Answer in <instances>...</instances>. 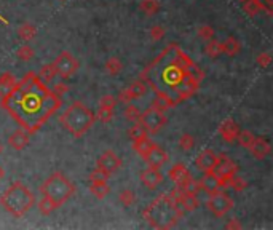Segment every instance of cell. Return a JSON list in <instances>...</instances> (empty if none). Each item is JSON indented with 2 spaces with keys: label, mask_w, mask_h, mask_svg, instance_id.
I'll list each match as a JSON object with an SVG mask.
<instances>
[{
  "label": "cell",
  "mask_w": 273,
  "mask_h": 230,
  "mask_svg": "<svg viewBox=\"0 0 273 230\" xmlns=\"http://www.w3.org/2000/svg\"><path fill=\"white\" fill-rule=\"evenodd\" d=\"M203 77V70L174 42L168 43L162 53L142 69L139 75L154 93L162 91L171 96L176 106L197 95Z\"/></svg>",
  "instance_id": "cell-1"
},
{
  "label": "cell",
  "mask_w": 273,
  "mask_h": 230,
  "mask_svg": "<svg viewBox=\"0 0 273 230\" xmlns=\"http://www.w3.org/2000/svg\"><path fill=\"white\" fill-rule=\"evenodd\" d=\"M61 106V96L55 95L35 72H26L24 77L16 80L13 88L0 98V107L31 136L39 133Z\"/></svg>",
  "instance_id": "cell-2"
},
{
  "label": "cell",
  "mask_w": 273,
  "mask_h": 230,
  "mask_svg": "<svg viewBox=\"0 0 273 230\" xmlns=\"http://www.w3.org/2000/svg\"><path fill=\"white\" fill-rule=\"evenodd\" d=\"M184 211L179 208L176 200L169 193H162L149 203V206L142 211V218L149 222L150 227L168 230L177 226L182 219Z\"/></svg>",
  "instance_id": "cell-3"
},
{
  "label": "cell",
  "mask_w": 273,
  "mask_h": 230,
  "mask_svg": "<svg viewBox=\"0 0 273 230\" xmlns=\"http://www.w3.org/2000/svg\"><path fill=\"white\" fill-rule=\"evenodd\" d=\"M35 205V197L29 187L23 182H13L2 195H0V206L6 213H10L14 218H23L24 214L31 211Z\"/></svg>",
  "instance_id": "cell-4"
},
{
  "label": "cell",
  "mask_w": 273,
  "mask_h": 230,
  "mask_svg": "<svg viewBox=\"0 0 273 230\" xmlns=\"http://www.w3.org/2000/svg\"><path fill=\"white\" fill-rule=\"evenodd\" d=\"M59 121L64 126V129L69 131L74 138H82V136L88 133L91 126L95 125L96 115L86 106L75 101V103H72L67 109L61 114Z\"/></svg>",
  "instance_id": "cell-5"
},
{
  "label": "cell",
  "mask_w": 273,
  "mask_h": 230,
  "mask_svg": "<svg viewBox=\"0 0 273 230\" xmlns=\"http://www.w3.org/2000/svg\"><path fill=\"white\" fill-rule=\"evenodd\" d=\"M40 193L52 200L56 208H59L75 193V185L61 171H56L40 185Z\"/></svg>",
  "instance_id": "cell-6"
},
{
  "label": "cell",
  "mask_w": 273,
  "mask_h": 230,
  "mask_svg": "<svg viewBox=\"0 0 273 230\" xmlns=\"http://www.w3.org/2000/svg\"><path fill=\"white\" fill-rule=\"evenodd\" d=\"M208 211H211L214 218H224V216L232 211L233 208V200L230 198L227 193L222 192V189L210 193V198L206 201Z\"/></svg>",
  "instance_id": "cell-7"
},
{
  "label": "cell",
  "mask_w": 273,
  "mask_h": 230,
  "mask_svg": "<svg viewBox=\"0 0 273 230\" xmlns=\"http://www.w3.org/2000/svg\"><path fill=\"white\" fill-rule=\"evenodd\" d=\"M213 171H214V174L218 176L219 189H225V187H228L230 177L235 176L236 171H238V165H236L230 157L222 154V155H218V163H216Z\"/></svg>",
  "instance_id": "cell-8"
},
{
  "label": "cell",
  "mask_w": 273,
  "mask_h": 230,
  "mask_svg": "<svg viewBox=\"0 0 273 230\" xmlns=\"http://www.w3.org/2000/svg\"><path fill=\"white\" fill-rule=\"evenodd\" d=\"M141 123L144 128L147 129L149 134H157L160 129L166 125V117H164V112H160L154 109V107H149V109L141 114Z\"/></svg>",
  "instance_id": "cell-9"
},
{
  "label": "cell",
  "mask_w": 273,
  "mask_h": 230,
  "mask_svg": "<svg viewBox=\"0 0 273 230\" xmlns=\"http://www.w3.org/2000/svg\"><path fill=\"white\" fill-rule=\"evenodd\" d=\"M53 64H55V67H56V74L61 75L62 78L72 77L78 70V67H80L78 61L69 52H61L59 56L56 58Z\"/></svg>",
  "instance_id": "cell-10"
},
{
  "label": "cell",
  "mask_w": 273,
  "mask_h": 230,
  "mask_svg": "<svg viewBox=\"0 0 273 230\" xmlns=\"http://www.w3.org/2000/svg\"><path fill=\"white\" fill-rule=\"evenodd\" d=\"M146 93H147L146 82H142L141 78H138V80H134L129 86H126V88L118 91L117 101H118V103H121V104H128V103H131V101H134V99L142 98L144 95H146Z\"/></svg>",
  "instance_id": "cell-11"
},
{
  "label": "cell",
  "mask_w": 273,
  "mask_h": 230,
  "mask_svg": "<svg viewBox=\"0 0 273 230\" xmlns=\"http://www.w3.org/2000/svg\"><path fill=\"white\" fill-rule=\"evenodd\" d=\"M121 165H123V162H121V158L113 152V150H106V152H103V155H101L98 158L96 162V167L107 171L109 174H113V172H117Z\"/></svg>",
  "instance_id": "cell-12"
},
{
  "label": "cell",
  "mask_w": 273,
  "mask_h": 230,
  "mask_svg": "<svg viewBox=\"0 0 273 230\" xmlns=\"http://www.w3.org/2000/svg\"><path fill=\"white\" fill-rule=\"evenodd\" d=\"M142 160H146L149 163V167L160 170L163 165L168 162V154H166V150L162 149L158 144H154L152 149H150L149 152L142 157Z\"/></svg>",
  "instance_id": "cell-13"
},
{
  "label": "cell",
  "mask_w": 273,
  "mask_h": 230,
  "mask_svg": "<svg viewBox=\"0 0 273 230\" xmlns=\"http://www.w3.org/2000/svg\"><path fill=\"white\" fill-rule=\"evenodd\" d=\"M141 182L144 187H147V189L150 190H155L158 185H160L163 182V174L160 172V170L158 168H152L149 167L146 168L144 171H141Z\"/></svg>",
  "instance_id": "cell-14"
},
{
  "label": "cell",
  "mask_w": 273,
  "mask_h": 230,
  "mask_svg": "<svg viewBox=\"0 0 273 230\" xmlns=\"http://www.w3.org/2000/svg\"><path fill=\"white\" fill-rule=\"evenodd\" d=\"M216 163H218V155H216L214 150L211 149H206L203 150L198 157H197V160H195V165H197V168L200 171H213L214 167H216Z\"/></svg>",
  "instance_id": "cell-15"
},
{
  "label": "cell",
  "mask_w": 273,
  "mask_h": 230,
  "mask_svg": "<svg viewBox=\"0 0 273 230\" xmlns=\"http://www.w3.org/2000/svg\"><path fill=\"white\" fill-rule=\"evenodd\" d=\"M240 133V126L238 123H235L232 118H227L224 120V123L219 126V134L222 136L227 144H233L236 141V136Z\"/></svg>",
  "instance_id": "cell-16"
},
{
  "label": "cell",
  "mask_w": 273,
  "mask_h": 230,
  "mask_svg": "<svg viewBox=\"0 0 273 230\" xmlns=\"http://www.w3.org/2000/svg\"><path fill=\"white\" fill-rule=\"evenodd\" d=\"M168 176H169V179L176 185H182L184 182H187L192 177L190 171L187 170V167H185V165H182V163L172 165V167L169 168V171H168Z\"/></svg>",
  "instance_id": "cell-17"
},
{
  "label": "cell",
  "mask_w": 273,
  "mask_h": 230,
  "mask_svg": "<svg viewBox=\"0 0 273 230\" xmlns=\"http://www.w3.org/2000/svg\"><path fill=\"white\" fill-rule=\"evenodd\" d=\"M249 152L253 154V157L256 158V160H264V158H267V155H270L272 147H270L269 141L265 138H256L254 142L251 144Z\"/></svg>",
  "instance_id": "cell-18"
},
{
  "label": "cell",
  "mask_w": 273,
  "mask_h": 230,
  "mask_svg": "<svg viewBox=\"0 0 273 230\" xmlns=\"http://www.w3.org/2000/svg\"><path fill=\"white\" fill-rule=\"evenodd\" d=\"M29 138H31V134H29L26 129H16V131H13L8 138V144L10 147H13L14 150H24L29 144Z\"/></svg>",
  "instance_id": "cell-19"
},
{
  "label": "cell",
  "mask_w": 273,
  "mask_h": 230,
  "mask_svg": "<svg viewBox=\"0 0 273 230\" xmlns=\"http://www.w3.org/2000/svg\"><path fill=\"white\" fill-rule=\"evenodd\" d=\"M174 106H176L174 99L168 95H164V93H162V91H155V96L152 99V103H150V107H154V109L160 111V112L168 111Z\"/></svg>",
  "instance_id": "cell-20"
},
{
  "label": "cell",
  "mask_w": 273,
  "mask_h": 230,
  "mask_svg": "<svg viewBox=\"0 0 273 230\" xmlns=\"http://www.w3.org/2000/svg\"><path fill=\"white\" fill-rule=\"evenodd\" d=\"M198 185H200V190H205L206 193H213L216 190H219L218 176L214 174V171H206L203 177L198 179Z\"/></svg>",
  "instance_id": "cell-21"
},
{
  "label": "cell",
  "mask_w": 273,
  "mask_h": 230,
  "mask_svg": "<svg viewBox=\"0 0 273 230\" xmlns=\"http://www.w3.org/2000/svg\"><path fill=\"white\" fill-rule=\"evenodd\" d=\"M243 11L246 13L248 16H257L261 11H265V6L261 0H244Z\"/></svg>",
  "instance_id": "cell-22"
},
{
  "label": "cell",
  "mask_w": 273,
  "mask_h": 230,
  "mask_svg": "<svg viewBox=\"0 0 273 230\" xmlns=\"http://www.w3.org/2000/svg\"><path fill=\"white\" fill-rule=\"evenodd\" d=\"M128 136L131 141H139V139H144V138H149V133L147 129L144 128V125L141 121H134V123L129 126L128 129Z\"/></svg>",
  "instance_id": "cell-23"
},
{
  "label": "cell",
  "mask_w": 273,
  "mask_h": 230,
  "mask_svg": "<svg viewBox=\"0 0 273 230\" xmlns=\"http://www.w3.org/2000/svg\"><path fill=\"white\" fill-rule=\"evenodd\" d=\"M14 83H16V77L11 72H5V74L0 75V98H3L13 88Z\"/></svg>",
  "instance_id": "cell-24"
},
{
  "label": "cell",
  "mask_w": 273,
  "mask_h": 230,
  "mask_svg": "<svg viewBox=\"0 0 273 230\" xmlns=\"http://www.w3.org/2000/svg\"><path fill=\"white\" fill-rule=\"evenodd\" d=\"M240 52H241V43L233 37L225 39V42L222 43V53H225L227 56H235Z\"/></svg>",
  "instance_id": "cell-25"
},
{
  "label": "cell",
  "mask_w": 273,
  "mask_h": 230,
  "mask_svg": "<svg viewBox=\"0 0 273 230\" xmlns=\"http://www.w3.org/2000/svg\"><path fill=\"white\" fill-rule=\"evenodd\" d=\"M18 35L24 42H29V40H34L35 35H37V27L31 23H23L19 27H18Z\"/></svg>",
  "instance_id": "cell-26"
},
{
  "label": "cell",
  "mask_w": 273,
  "mask_h": 230,
  "mask_svg": "<svg viewBox=\"0 0 273 230\" xmlns=\"http://www.w3.org/2000/svg\"><path fill=\"white\" fill-rule=\"evenodd\" d=\"M90 192L95 195L98 200H103L109 195L110 187L107 185V182H90Z\"/></svg>",
  "instance_id": "cell-27"
},
{
  "label": "cell",
  "mask_w": 273,
  "mask_h": 230,
  "mask_svg": "<svg viewBox=\"0 0 273 230\" xmlns=\"http://www.w3.org/2000/svg\"><path fill=\"white\" fill-rule=\"evenodd\" d=\"M37 75L40 77V80L43 83L53 82L55 77H56V67H55V64H45V66H42L40 67V72H39Z\"/></svg>",
  "instance_id": "cell-28"
},
{
  "label": "cell",
  "mask_w": 273,
  "mask_h": 230,
  "mask_svg": "<svg viewBox=\"0 0 273 230\" xmlns=\"http://www.w3.org/2000/svg\"><path fill=\"white\" fill-rule=\"evenodd\" d=\"M139 10L147 14V16H154V14L160 10V2L158 0H142L139 5Z\"/></svg>",
  "instance_id": "cell-29"
},
{
  "label": "cell",
  "mask_w": 273,
  "mask_h": 230,
  "mask_svg": "<svg viewBox=\"0 0 273 230\" xmlns=\"http://www.w3.org/2000/svg\"><path fill=\"white\" fill-rule=\"evenodd\" d=\"M154 141H150L149 138H144V139H139V141H133V149L138 152L139 155H141V158L146 155L150 149H152V146H154Z\"/></svg>",
  "instance_id": "cell-30"
},
{
  "label": "cell",
  "mask_w": 273,
  "mask_h": 230,
  "mask_svg": "<svg viewBox=\"0 0 273 230\" xmlns=\"http://www.w3.org/2000/svg\"><path fill=\"white\" fill-rule=\"evenodd\" d=\"M205 53L210 56V58H218L222 55V43L216 39L208 40L206 47H205Z\"/></svg>",
  "instance_id": "cell-31"
},
{
  "label": "cell",
  "mask_w": 273,
  "mask_h": 230,
  "mask_svg": "<svg viewBox=\"0 0 273 230\" xmlns=\"http://www.w3.org/2000/svg\"><path fill=\"white\" fill-rule=\"evenodd\" d=\"M104 67L109 75H117L121 72V69H123V62H121L118 58H110V59H107Z\"/></svg>",
  "instance_id": "cell-32"
},
{
  "label": "cell",
  "mask_w": 273,
  "mask_h": 230,
  "mask_svg": "<svg viewBox=\"0 0 273 230\" xmlns=\"http://www.w3.org/2000/svg\"><path fill=\"white\" fill-rule=\"evenodd\" d=\"M112 174H109L107 171H104V170H101V168H95L91 172H90V176H88V181L90 182H107L109 181V177H110Z\"/></svg>",
  "instance_id": "cell-33"
},
{
  "label": "cell",
  "mask_w": 273,
  "mask_h": 230,
  "mask_svg": "<svg viewBox=\"0 0 273 230\" xmlns=\"http://www.w3.org/2000/svg\"><path fill=\"white\" fill-rule=\"evenodd\" d=\"M254 139H256V136L251 133V131H248V129H244V131H240L238 136H236V141H238L240 146L243 149H248V150L251 147V144L254 142Z\"/></svg>",
  "instance_id": "cell-34"
},
{
  "label": "cell",
  "mask_w": 273,
  "mask_h": 230,
  "mask_svg": "<svg viewBox=\"0 0 273 230\" xmlns=\"http://www.w3.org/2000/svg\"><path fill=\"white\" fill-rule=\"evenodd\" d=\"M123 117L129 121V123H134V121L141 120V112H139V109L136 106L128 103V106L125 107V111H123Z\"/></svg>",
  "instance_id": "cell-35"
},
{
  "label": "cell",
  "mask_w": 273,
  "mask_h": 230,
  "mask_svg": "<svg viewBox=\"0 0 273 230\" xmlns=\"http://www.w3.org/2000/svg\"><path fill=\"white\" fill-rule=\"evenodd\" d=\"M55 210H56V205L53 203V201L50 200L48 197H43L42 195V200L39 201V211H40V214L50 216Z\"/></svg>",
  "instance_id": "cell-36"
},
{
  "label": "cell",
  "mask_w": 273,
  "mask_h": 230,
  "mask_svg": "<svg viewBox=\"0 0 273 230\" xmlns=\"http://www.w3.org/2000/svg\"><path fill=\"white\" fill-rule=\"evenodd\" d=\"M118 200H120V203L123 206H131V205L136 203V195H134L133 190L125 189V190H121L118 193Z\"/></svg>",
  "instance_id": "cell-37"
},
{
  "label": "cell",
  "mask_w": 273,
  "mask_h": 230,
  "mask_svg": "<svg viewBox=\"0 0 273 230\" xmlns=\"http://www.w3.org/2000/svg\"><path fill=\"white\" fill-rule=\"evenodd\" d=\"M95 115H96V120L103 121V123H109V121H112V118H113V109L99 106V109Z\"/></svg>",
  "instance_id": "cell-38"
},
{
  "label": "cell",
  "mask_w": 273,
  "mask_h": 230,
  "mask_svg": "<svg viewBox=\"0 0 273 230\" xmlns=\"http://www.w3.org/2000/svg\"><path fill=\"white\" fill-rule=\"evenodd\" d=\"M228 187H232V189H233L235 192H243V190L248 187V181H244L243 177H240V176H236V174H235V176L230 177Z\"/></svg>",
  "instance_id": "cell-39"
},
{
  "label": "cell",
  "mask_w": 273,
  "mask_h": 230,
  "mask_svg": "<svg viewBox=\"0 0 273 230\" xmlns=\"http://www.w3.org/2000/svg\"><path fill=\"white\" fill-rule=\"evenodd\" d=\"M16 56L19 58L21 61H31L32 58H34V48L29 47V45L19 47L18 52H16Z\"/></svg>",
  "instance_id": "cell-40"
},
{
  "label": "cell",
  "mask_w": 273,
  "mask_h": 230,
  "mask_svg": "<svg viewBox=\"0 0 273 230\" xmlns=\"http://www.w3.org/2000/svg\"><path fill=\"white\" fill-rule=\"evenodd\" d=\"M179 146H181L182 150H192L193 147H195V139H193L192 134L184 133L181 136V139H179Z\"/></svg>",
  "instance_id": "cell-41"
},
{
  "label": "cell",
  "mask_w": 273,
  "mask_h": 230,
  "mask_svg": "<svg viewBox=\"0 0 273 230\" xmlns=\"http://www.w3.org/2000/svg\"><path fill=\"white\" fill-rule=\"evenodd\" d=\"M198 37L201 40H205V42L214 39V29L211 26H201L198 29Z\"/></svg>",
  "instance_id": "cell-42"
},
{
  "label": "cell",
  "mask_w": 273,
  "mask_h": 230,
  "mask_svg": "<svg viewBox=\"0 0 273 230\" xmlns=\"http://www.w3.org/2000/svg\"><path fill=\"white\" fill-rule=\"evenodd\" d=\"M118 104L117 98H113L112 95H106L99 99V106L101 107H109V109H115V106Z\"/></svg>",
  "instance_id": "cell-43"
},
{
  "label": "cell",
  "mask_w": 273,
  "mask_h": 230,
  "mask_svg": "<svg viewBox=\"0 0 273 230\" xmlns=\"http://www.w3.org/2000/svg\"><path fill=\"white\" fill-rule=\"evenodd\" d=\"M164 34H166V32H164V27L163 26H154L152 29H150V39H152V40H162L163 37H164Z\"/></svg>",
  "instance_id": "cell-44"
},
{
  "label": "cell",
  "mask_w": 273,
  "mask_h": 230,
  "mask_svg": "<svg viewBox=\"0 0 273 230\" xmlns=\"http://www.w3.org/2000/svg\"><path fill=\"white\" fill-rule=\"evenodd\" d=\"M256 62L259 64L261 67H269L270 62H272V56L269 53H261L256 58Z\"/></svg>",
  "instance_id": "cell-45"
},
{
  "label": "cell",
  "mask_w": 273,
  "mask_h": 230,
  "mask_svg": "<svg viewBox=\"0 0 273 230\" xmlns=\"http://www.w3.org/2000/svg\"><path fill=\"white\" fill-rule=\"evenodd\" d=\"M67 91H69V86L66 83H56L55 88H53V93H55V95H57V96L66 95Z\"/></svg>",
  "instance_id": "cell-46"
},
{
  "label": "cell",
  "mask_w": 273,
  "mask_h": 230,
  "mask_svg": "<svg viewBox=\"0 0 273 230\" xmlns=\"http://www.w3.org/2000/svg\"><path fill=\"white\" fill-rule=\"evenodd\" d=\"M261 2L265 6V11H267L269 14H272L273 13V0H261Z\"/></svg>",
  "instance_id": "cell-47"
},
{
  "label": "cell",
  "mask_w": 273,
  "mask_h": 230,
  "mask_svg": "<svg viewBox=\"0 0 273 230\" xmlns=\"http://www.w3.org/2000/svg\"><path fill=\"white\" fill-rule=\"evenodd\" d=\"M227 229H241V224L236 219H233V221H230L228 224L225 226Z\"/></svg>",
  "instance_id": "cell-48"
},
{
  "label": "cell",
  "mask_w": 273,
  "mask_h": 230,
  "mask_svg": "<svg viewBox=\"0 0 273 230\" xmlns=\"http://www.w3.org/2000/svg\"><path fill=\"white\" fill-rule=\"evenodd\" d=\"M5 176V171L2 170V168H0V181H2V177Z\"/></svg>",
  "instance_id": "cell-49"
},
{
  "label": "cell",
  "mask_w": 273,
  "mask_h": 230,
  "mask_svg": "<svg viewBox=\"0 0 273 230\" xmlns=\"http://www.w3.org/2000/svg\"><path fill=\"white\" fill-rule=\"evenodd\" d=\"M0 21H3V23L6 24V23H8V21H6V19H3V18H0Z\"/></svg>",
  "instance_id": "cell-50"
},
{
  "label": "cell",
  "mask_w": 273,
  "mask_h": 230,
  "mask_svg": "<svg viewBox=\"0 0 273 230\" xmlns=\"http://www.w3.org/2000/svg\"><path fill=\"white\" fill-rule=\"evenodd\" d=\"M0 154H2V144H0Z\"/></svg>",
  "instance_id": "cell-51"
},
{
  "label": "cell",
  "mask_w": 273,
  "mask_h": 230,
  "mask_svg": "<svg viewBox=\"0 0 273 230\" xmlns=\"http://www.w3.org/2000/svg\"><path fill=\"white\" fill-rule=\"evenodd\" d=\"M241 2H244V0H241Z\"/></svg>",
  "instance_id": "cell-52"
}]
</instances>
